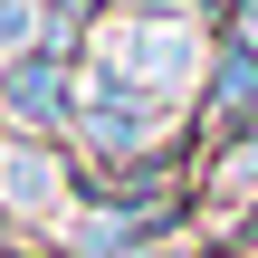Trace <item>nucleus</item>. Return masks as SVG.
<instances>
[{
	"mask_svg": "<svg viewBox=\"0 0 258 258\" xmlns=\"http://www.w3.org/2000/svg\"><path fill=\"white\" fill-rule=\"evenodd\" d=\"M239 38H249V48H258V0H249V10H239Z\"/></svg>",
	"mask_w": 258,
	"mask_h": 258,
	"instance_id": "nucleus-6",
	"label": "nucleus"
},
{
	"mask_svg": "<svg viewBox=\"0 0 258 258\" xmlns=\"http://www.w3.org/2000/svg\"><path fill=\"white\" fill-rule=\"evenodd\" d=\"M86 134H96V144H144V134H163V105H153L144 86H96Z\"/></svg>",
	"mask_w": 258,
	"mask_h": 258,
	"instance_id": "nucleus-1",
	"label": "nucleus"
},
{
	"mask_svg": "<svg viewBox=\"0 0 258 258\" xmlns=\"http://www.w3.org/2000/svg\"><path fill=\"white\" fill-rule=\"evenodd\" d=\"M0 105H10L19 124H48V115H57V67H38V57L10 67V77H0Z\"/></svg>",
	"mask_w": 258,
	"mask_h": 258,
	"instance_id": "nucleus-3",
	"label": "nucleus"
},
{
	"mask_svg": "<svg viewBox=\"0 0 258 258\" xmlns=\"http://www.w3.org/2000/svg\"><path fill=\"white\" fill-rule=\"evenodd\" d=\"M57 201V163L38 144H0V211H48Z\"/></svg>",
	"mask_w": 258,
	"mask_h": 258,
	"instance_id": "nucleus-2",
	"label": "nucleus"
},
{
	"mask_svg": "<svg viewBox=\"0 0 258 258\" xmlns=\"http://www.w3.org/2000/svg\"><path fill=\"white\" fill-rule=\"evenodd\" d=\"M220 105H230V115L258 105V57H230V67H220Z\"/></svg>",
	"mask_w": 258,
	"mask_h": 258,
	"instance_id": "nucleus-5",
	"label": "nucleus"
},
{
	"mask_svg": "<svg viewBox=\"0 0 258 258\" xmlns=\"http://www.w3.org/2000/svg\"><path fill=\"white\" fill-rule=\"evenodd\" d=\"M38 29H48V10H38V0H0V57H19V67H29Z\"/></svg>",
	"mask_w": 258,
	"mask_h": 258,
	"instance_id": "nucleus-4",
	"label": "nucleus"
}]
</instances>
